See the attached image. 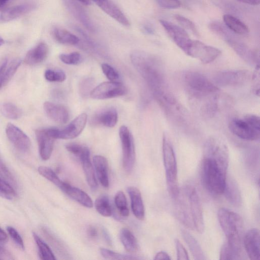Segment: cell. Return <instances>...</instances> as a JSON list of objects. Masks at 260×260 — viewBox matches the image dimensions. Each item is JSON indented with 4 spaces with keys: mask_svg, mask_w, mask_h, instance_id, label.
I'll list each match as a JSON object with an SVG mask.
<instances>
[{
    "mask_svg": "<svg viewBox=\"0 0 260 260\" xmlns=\"http://www.w3.org/2000/svg\"><path fill=\"white\" fill-rule=\"evenodd\" d=\"M243 243L246 252L251 260L260 259V235L257 229L252 228L245 234Z\"/></svg>",
    "mask_w": 260,
    "mask_h": 260,
    "instance_id": "16",
    "label": "cell"
},
{
    "mask_svg": "<svg viewBox=\"0 0 260 260\" xmlns=\"http://www.w3.org/2000/svg\"><path fill=\"white\" fill-rule=\"evenodd\" d=\"M226 200L233 205L240 207L242 204V198L238 184L231 177L226 179L225 185L223 192Z\"/></svg>",
    "mask_w": 260,
    "mask_h": 260,
    "instance_id": "24",
    "label": "cell"
},
{
    "mask_svg": "<svg viewBox=\"0 0 260 260\" xmlns=\"http://www.w3.org/2000/svg\"><path fill=\"white\" fill-rule=\"evenodd\" d=\"M78 158L81 161L86 180L89 187L92 190H95L98 184L94 170L90 160V151L87 147L84 146Z\"/></svg>",
    "mask_w": 260,
    "mask_h": 260,
    "instance_id": "20",
    "label": "cell"
},
{
    "mask_svg": "<svg viewBox=\"0 0 260 260\" xmlns=\"http://www.w3.org/2000/svg\"><path fill=\"white\" fill-rule=\"evenodd\" d=\"M38 172L43 177L48 180L58 188H60L63 181L60 179L57 174L50 168L40 166L38 169Z\"/></svg>",
    "mask_w": 260,
    "mask_h": 260,
    "instance_id": "37",
    "label": "cell"
},
{
    "mask_svg": "<svg viewBox=\"0 0 260 260\" xmlns=\"http://www.w3.org/2000/svg\"><path fill=\"white\" fill-rule=\"evenodd\" d=\"M0 259H12L13 257L11 254L5 249L0 246Z\"/></svg>",
    "mask_w": 260,
    "mask_h": 260,
    "instance_id": "53",
    "label": "cell"
},
{
    "mask_svg": "<svg viewBox=\"0 0 260 260\" xmlns=\"http://www.w3.org/2000/svg\"><path fill=\"white\" fill-rule=\"evenodd\" d=\"M189 202L190 214L194 228L199 233L204 232L205 228L202 203L195 187L190 185L184 187Z\"/></svg>",
    "mask_w": 260,
    "mask_h": 260,
    "instance_id": "11",
    "label": "cell"
},
{
    "mask_svg": "<svg viewBox=\"0 0 260 260\" xmlns=\"http://www.w3.org/2000/svg\"><path fill=\"white\" fill-rule=\"evenodd\" d=\"M104 12L122 25L129 27L131 23L120 9L110 0H92Z\"/></svg>",
    "mask_w": 260,
    "mask_h": 260,
    "instance_id": "19",
    "label": "cell"
},
{
    "mask_svg": "<svg viewBox=\"0 0 260 260\" xmlns=\"http://www.w3.org/2000/svg\"><path fill=\"white\" fill-rule=\"evenodd\" d=\"M252 80L251 89L252 92L256 95L259 94V66H256L255 70L251 75Z\"/></svg>",
    "mask_w": 260,
    "mask_h": 260,
    "instance_id": "46",
    "label": "cell"
},
{
    "mask_svg": "<svg viewBox=\"0 0 260 260\" xmlns=\"http://www.w3.org/2000/svg\"><path fill=\"white\" fill-rule=\"evenodd\" d=\"M0 175L7 181L15 185L16 184L15 178L11 172L0 158Z\"/></svg>",
    "mask_w": 260,
    "mask_h": 260,
    "instance_id": "47",
    "label": "cell"
},
{
    "mask_svg": "<svg viewBox=\"0 0 260 260\" xmlns=\"http://www.w3.org/2000/svg\"><path fill=\"white\" fill-rule=\"evenodd\" d=\"M87 233L88 236L91 238H96L98 236V231L96 228L93 226H89L88 228Z\"/></svg>",
    "mask_w": 260,
    "mask_h": 260,
    "instance_id": "55",
    "label": "cell"
},
{
    "mask_svg": "<svg viewBox=\"0 0 260 260\" xmlns=\"http://www.w3.org/2000/svg\"><path fill=\"white\" fill-rule=\"evenodd\" d=\"M102 255L106 259H137L138 258L131 255L122 254L104 248L100 249Z\"/></svg>",
    "mask_w": 260,
    "mask_h": 260,
    "instance_id": "40",
    "label": "cell"
},
{
    "mask_svg": "<svg viewBox=\"0 0 260 260\" xmlns=\"http://www.w3.org/2000/svg\"><path fill=\"white\" fill-rule=\"evenodd\" d=\"M59 58L64 63L70 65L78 64L82 60L81 54L78 52H73L68 54H61Z\"/></svg>",
    "mask_w": 260,
    "mask_h": 260,
    "instance_id": "41",
    "label": "cell"
},
{
    "mask_svg": "<svg viewBox=\"0 0 260 260\" xmlns=\"http://www.w3.org/2000/svg\"><path fill=\"white\" fill-rule=\"evenodd\" d=\"M60 189L70 198L83 206L89 208L93 207V202L90 197L81 189L65 182Z\"/></svg>",
    "mask_w": 260,
    "mask_h": 260,
    "instance_id": "22",
    "label": "cell"
},
{
    "mask_svg": "<svg viewBox=\"0 0 260 260\" xmlns=\"http://www.w3.org/2000/svg\"><path fill=\"white\" fill-rule=\"evenodd\" d=\"M118 114L114 108H108L95 114L92 118L94 124L102 125L108 127H113L117 123Z\"/></svg>",
    "mask_w": 260,
    "mask_h": 260,
    "instance_id": "26",
    "label": "cell"
},
{
    "mask_svg": "<svg viewBox=\"0 0 260 260\" xmlns=\"http://www.w3.org/2000/svg\"><path fill=\"white\" fill-rule=\"evenodd\" d=\"M183 52L187 55L197 59L204 63L215 60L221 54V51L202 42L191 39Z\"/></svg>",
    "mask_w": 260,
    "mask_h": 260,
    "instance_id": "7",
    "label": "cell"
},
{
    "mask_svg": "<svg viewBox=\"0 0 260 260\" xmlns=\"http://www.w3.org/2000/svg\"><path fill=\"white\" fill-rule=\"evenodd\" d=\"M119 135L121 143L123 168L127 173H129L133 170L135 162L134 139L129 129L125 125L119 128Z\"/></svg>",
    "mask_w": 260,
    "mask_h": 260,
    "instance_id": "10",
    "label": "cell"
},
{
    "mask_svg": "<svg viewBox=\"0 0 260 260\" xmlns=\"http://www.w3.org/2000/svg\"><path fill=\"white\" fill-rule=\"evenodd\" d=\"M114 203L120 215L126 217L129 215L127 200L123 191H118L114 197Z\"/></svg>",
    "mask_w": 260,
    "mask_h": 260,
    "instance_id": "38",
    "label": "cell"
},
{
    "mask_svg": "<svg viewBox=\"0 0 260 260\" xmlns=\"http://www.w3.org/2000/svg\"><path fill=\"white\" fill-rule=\"evenodd\" d=\"M21 63V60L19 58H16L11 62L8 68H6L4 75L3 86L7 84L10 81L19 68Z\"/></svg>",
    "mask_w": 260,
    "mask_h": 260,
    "instance_id": "39",
    "label": "cell"
},
{
    "mask_svg": "<svg viewBox=\"0 0 260 260\" xmlns=\"http://www.w3.org/2000/svg\"><path fill=\"white\" fill-rule=\"evenodd\" d=\"M35 134L40 156L42 159L47 160L51 155L55 139L49 134L47 128L37 129Z\"/></svg>",
    "mask_w": 260,
    "mask_h": 260,
    "instance_id": "17",
    "label": "cell"
},
{
    "mask_svg": "<svg viewBox=\"0 0 260 260\" xmlns=\"http://www.w3.org/2000/svg\"><path fill=\"white\" fill-rule=\"evenodd\" d=\"M16 195V192L12 186L6 180L0 178V196L9 199Z\"/></svg>",
    "mask_w": 260,
    "mask_h": 260,
    "instance_id": "44",
    "label": "cell"
},
{
    "mask_svg": "<svg viewBox=\"0 0 260 260\" xmlns=\"http://www.w3.org/2000/svg\"><path fill=\"white\" fill-rule=\"evenodd\" d=\"M231 132L246 141H257L260 138V122L258 116L247 114L242 118H235L229 122Z\"/></svg>",
    "mask_w": 260,
    "mask_h": 260,
    "instance_id": "5",
    "label": "cell"
},
{
    "mask_svg": "<svg viewBox=\"0 0 260 260\" xmlns=\"http://www.w3.org/2000/svg\"><path fill=\"white\" fill-rule=\"evenodd\" d=\"M103 234L104 238L105 241H106V242L108 244L111 245L112 241H111L110 236H109L108 233L105 229L103 230Z\"/></svg>",
    "mask_w": 260,
    "mask_h": 260,
    "instance_id": "59",
    "label": "cell"
},
{
    "mask_svg": "<svg viewBox=\"0 0 260 260\" xmlns=\"http://www.w3.org/2000/svg\"><path fill=\"white\" fill-rule=\"evenodd\" d=\"M45 78L50 82H62L66 79V75L60 70H47L44 74Z\"/></svg>",
    "mask_w": 260,
    "mask_h": 260,
    "instance_id": "42",
    "label": "cell"
},
{
    "mask_svg": "<svg viewBox=\"0 0 260 260\" xmlns=\"http://www.w3.org/2000/svg\"><path fill=\"white\" fill-rule=\"evenodd\" d=\"M250 72L246 70H229L219 71L213 77L216 85L235 87L243 85L251 79Z\"/></svg>",
    "mask_w": 260,
    "mask_h": 260,
    "instance_id": "9",
    "label": "cell"
},
{
    "mask_svg": "<svg viewBox=\"0 0 260 260\" xmlns=\"http://www.w3.org/2000/svg\"><path fill=\"white\" fill-rule=\"evenodd\" d=\"M0 111L5 117L10 119H17L22 115L21 110L10 103H4L0 105Z\"/></svg>",
    "mask_w": 260,
    "mask_h": 260,
    "instance_id": "36",
    "label": "cell"
},
{
    "mask_svg": "<svg viewBox=\"0 0 260 260\" xmlns=\"http://www.w3.org/2000/svg\"><path fill=\"white\" fill-rule=\"evenodd\" d=\"M7 231L17 245L21 249H24V245L23 239L17 230L12 226H8L7 227Z\"/></svg>",
    "mask_w": 260,
    "mask_h": 260,
    "instance_id": "48",
    "label": "cell"
},
{
    "mask_svg": "<svg viewBox=\"0 0 260 260\" xmlns=\"http://www.w3.org/2000/svg\"><path fill=\"white\" fill-rule=\"evenodd\" d=\"M127 92L126 87L118 81H106L94 87L90 92L91 98L105 100L119 97Z\"/></svg>",
    "mask_w": 260,
    "mask_h": 260,
    "instance_id": "12",
    "label": "cell"
},
{
    "mask_svg": "<svg viewBox=\"0 0 260 260\" xmlns=\"http://www.w3.org/2000/svg\"><path fill=\"white\" fill-rule=\"evenodd\" d=\"M154 259H171L170 255L165 251H161L157 252L154 258Z\"/></svg>",
    "mask_w": 260,
    "mask_h": 260,
    "instance_id": "54",
    "label": "cell"
},
{
    "mask_svg": "<svg viewBox=\"0 0 260 260\" xmlns=\"http://www.w3.org/2000/svg\"><path fill=\"white\" fill-rule=\"evenodd\" d=\"M229 158L212 153H204L202 162V183L214 195L223 194L226 179Z\"/></svg>",
    "mask_w": 260,
    "mask_h": 260,
    "instance_id": "2",
    "label": "cell"
},
{
    "mask_svg": "<svg viewBox=\"0 0 260 260\" xmlns=\"http://www.w3.org/2000/svg\"><path fill=\"white\" fill-rule=\"evenodd\" d=\"M65 5L71 14L89 31L95 32L96 27L94 25L85 10L75 0H63Z\"/></svg>",
    "mask_w": 260,
    "mask_h": 260,
    "instance_id": "18",
    "label": "cell"
},
{
    "mask_svg": "<svg viewBox=\"0 0 260 260\" xmlns=\"http://www.w3.org/2000/svg\"><path fill=\"white\" fill-rule=\"evenodd\" d=\"M32 236L38 246L40 258L44 260L56 259L49 246L35 233H32Z\"/></svg>",
    "mask_w": 260,
    "mask_h": 260,
    "instance_id": "34",
    "label": "cell"
},
{
    "mask_svg": "<svg viewBox=\"0 0 260 260\" xmlns=\"http://www.w3.org/2000/svg\"><path fill=\"white\" fill-rule=\"evenodd\" d=\"M8 241V235L7 233L0 228V243H5Z\"/></svg>",
    "mask_w": 260,
    "mask_h": 260,
    "instance_id": "57",
    "label": "cell"
},
{
    "mask_svg": "<svg viewBox=\"0 0 260 260\" xmlns=\"http://www.w3.org/2000/svg\"><path fill=\"white\" fill-rule=\"evenodd\" d=\"M217 218L227 242L235 247L242 249L244 222L241 216L226 208H221L218 211Z\"/></svg>",
    "mask_w": 260,
    "mask_h": 260,
    "instance_id": "3",
    "label": "cell"
},
{
    "mask_svg": "<svg viewBox=\"0 0 260 260\" xmlns=\"http://www.w3.org/2000/svg\"><path fill=\"white\" fill-rule=\"evenodd\" d=\"M184 86L190 96L203 101L217 93L219 88L203 74L197 71H188L183 77Z\"/></svg>",
    "mask_w": 260,
    "mask_h": 260,
    "instance_id": "4",
    "label": "cell"
},
{
    "mask_svg": "<svg viewBox=\"0 0 260 260\" xmlns=\"http://www.w3.org/2000/svg\"><path fill=\"white\" fill-rule=\"evenodd\" d=\"M157 4L161 7L172 9L180 7L181 3L179 0H155Z\"/></svg>",
    "mask_w": 260,
    "mask_h": 260,
    "instance_id": "50",
    "label": "cell"
},
{
    "mask_svg": "<svg viewBox=\"0 0 260 260\" xmlns=\"http://www.w3.org/2000/svg\"><path fill=\"white\" fill-rule=\"evenodd\" d=\"M242 249H238L227 241L222 245L220 251V260L241 259L243 258Z\"/></svg>",
    "mask_w": 260,
    "mask_h": 260,
    "instance_id": "33",
    "label": "cell"
},
{
    "mask_svg": "<svg viewBox=\"0 0 260 260\" xmlns=\"http://www.w3.org/2000/svg\"><path fill=\"white\" fill-rule=\"evenodd\" d=\"M93 165L101 184L105 188L109 186L108 165L107 159L102 155H95L93 158Z\"/></svg>",
    "mask_w": 260,
    "mask_h": 260,
    "instance_id": "28",
    "label": "cell"
},
{
    "mask_svg": "<svg viewBox=\"0 0 260 260\" xmlns=\"http://www.w3.org/2000/svg\"><path fill=\"white\" fill-rule=\"evenodd\" d=\"M102 71L106 77L111 81H118L119 75L114 68L109 64L103 63L101 64Z\"/></svg>",
    "mask_w": 260,
    "mask_h": 260,
    "instance_id": "45",
    "label": "cell"
},
{
    "mask_svg": "<svg viewBox=\"0 0 260 260\" xmlns=\"http://www.w3.org/2000/svg\"><path fill=\"white\" fill-rule=\"evenodd\" d=\"M142 29L144 33L148 35H153L154 32L153 28L148 24H144L142 27Z\"/></svg>",
    "mask_w": 260,
    "mask_h": 260,
    "instance_id": "56",
    "label": "cell"
},
{
    "mask_svg": "<svg viewBox=\"0 0 260 260\" xmlns=\"http://www.w3.org/2000/svg\"><path fill=\"white\" fill-rule=\"evenodd\" d=\"M174 18L181 26L191 31L195 36L199 37V33L198 29L191 20L179 14L175 15Z\"/></svg>",
    "mask_w": 260,
    "mask_h": 260,
    "instance_id": "43",
    "label": "cell"
},
{
    "mask_svg": "<svg viewBox=\"0 0 260 260\" xmlns=\"http://www.w3.org/2000/svg\"><path fill=\"white\" fill-rule=\"evenodd\" d=\"M238 2L250 5H257L260 0H236Z\"/></svg>",
    "mask_w": 260,
    "mask_h": 260,
    "instance_id": "58",
    "label": "cell"
},
{
    "mask_svg": "<svg viewBox=\"0 0 260 260\" xmlns=\"http://www.w3.org/2000/svg\"><path fill=\"white\" fill-rule=\"evenodd\" d=\"M79 2L85 5H90L91 4L90 0H78Z\"/></svg>",
    "mask_w": 260,
    "mask_h": 260,
    "instance_id": "61",
    "label": "cell"
},
{
    "mask_svg": "<svg viewBox=\"0 0 260 260\" xmlns=\"http://www.w3.org/2000/svg\"><path fill=\"white\" fill-rule=\"evenodd\" d=\"M7 65V59H5L0 66V89L3 86L5 71Z\"/></svg>",
    "mask_w": 260,
    "mask_h": 260,
    "instance_id": "52",
    "label": "cell"
},
{
    "mask_svg": "<svg viewBox=\"0 0 260 260\" xmlns=\"http://www.w3.org/2000/svg\"><path fill=\"white\" fill-rule=\"evenodd\" d=\"M43 107L47 115L57 123L64 124L69 119V111L63 105L47 101L44 103Z\"/></svg>",
    "mask_w": 260,
    "mask_h": 260,
    "instance_id": "21",
    "label": "cell"
},
{
    "mask_svg": "<svg viewBox=\"0 0 260 260\" xmlns=\"http://www.w3.org/2000/svg\"><path fill=\"white\" fill-rule=\"evenodd\" d=\"M34 6L29 4L19 5L9 8L0 14V23L17 19L32 10Z\"/></svg>",
    "mask_w": 260,
    "mask_h": 260,
    "instance_id": "27",
    "label": "cell"
},
{
    "mask_svg": "<svg viewBox=\"0 0 260 260\" xmlns=\"http://www.w3.org/2000/svg\"><path fill=\"white\" fill-rule=\"evenodd\" d=\"M94 206L97 212L105 217L112 215V209L109 197L106 194L100 196L95 201Z\"/></svg>",
    "mask_w": 260,
    "mask_h": 260,
    "instance_id": "35",
    "label": "cell"
},
{
    "mask_svg": "<svg viewBox=\"0 0 260 260\" xmlns=\"http://www.w3.org/2000/svg\"><path fill=\"white\" fill-rule=\"evenodd\" d=\"M87 119V114L85 113H82L62 129L50 127L47 128V131L54 139H74L78 137L84 128Z\"/></svg>",
    "mask_w": 260,
    "mask_h": 260,
    "instance_id": "8",
    "label": "cell"
},
{
    "mask_svg": "<svg viewBox=\"0 0 260 260\" xmlns=\"http://www.w3.org/2000/svg\"><path fill=\"white\" fill-rule=\"evenodd\" d=\"M223 20L227 28L237 34L244 35L249 32L247 26L233 15L225 14L223 16Z\"/></svg>",
    "mask_w": 260,
    "mask_h": 260,
    "instance_id": "30",
    "label": "cell"
},
{
    "mask_svg": "<svg viewBox=\"0 0 260 260\" xmlns=\"http://www.w3.org/2000/svg\"><path fill=\"white\" fill-rule=\"evenodd\" d=\"M84 148V146L74 143L68 144L66 146V148L69 152L78 157L82 152Z\"/></svg>",
    "mask_w": 260,
    "mask_h": 260,
    "instance_id": "51",
    "label": "cell"
},
{
    "mask_svg": "<svg viewBox=\"0 0 260 260\" xmlns=\"http://www.w3.org/2000/svg\"><path fill=\"white\" fill-rule=\"evenodd\" d=\"M177 259H189L188 253L184 246L178 239L175 240Z\"/></svg>",
    "mask_w": 260,
    "mask_h": 260,
    "instance_id": "49",
    "label": "cell"
},
{
    "mask_svg": "<svg viewBox=\"0 0 260 260\" xmlns=\"http://www.w3.org/2000/svg\"><path fill=\"white\" fill-rule=\"evenodd\" d=\"M10 0H0V9L3 8Z\"/></svg>",
    "mask_w": 260,
    "mask_h": 260,
    "instance_id": "60",
    "label": "cell"
},
{
    "mask_svg": "<svg viewBox=\"0 0 260 260\" xmlns=\"http://www.w3.org/2000/svg\"><path fill=\"white\" fill-rule=\"evenodd\" d=\"M159 21L171 39L183 51L191 40L186 31L169 21L164 20H160Z\"/></svg>",
    "mask_w": 260,
    "mask_h": 260,
    "instance_id": "15",
    "label": "cell"
},
{
    "mask_svg": "<svg viewBox=\"0 0 260 260\" xmlns=\"http://www.w3.org/2000/svg\"><path fill=\"white\" fill-rule=\"evenodd\" d=\"M120 241L125 250L128 252H136L138 249V244L133 234L127 229L123 228L120 232Z\"/></svg>",
    "mask_w": 260,
    "mask_h": 260,
    "instance_id": "32",
    "label": "cell"
},
{
    "mask_svg": "<svg viewBox=\"0 0 260 260\" xmlns=\"http://www.w3.org/2000/svg\"><path fill=\"white\" fill-rule=\"evenodd\" d=\"M4 43V41L2 39L0 38V47L3 45Z\"/></svg>",
    "mask_w": 260,
    "mask_h": 260,
    "instance_id": "62",
    "label": "cell"
},
{
    "mask_svg": "<svg viewBox=\"0 0 260 260\" xmlns=\"http://www.w3.org/2000/svg\"><path fill=\"white\" fill-rule=\"evenodd\" d=\"M162 155L168 192L172 199H174L180 192L177 165L173 148L165 136L162 140Z\"/></svg>",
    "mask_w": 260,
    "mask_h": 260,
    "instance_id": "6",
    "label": "cell"
},
{
    "mask_svg": "<svg viewBox=\"0 0 260 260\" xmlns=\"http://www.w3.org/2000/svg\"><path fill=\"white\" fill-rule=\"evenodd\" d=\"M54 39L58 43L65 45H76L79 42V38L68 30L55 27L52 30Z\"/></svg>",
    "mask_w": 260,
    "mask_h": 260,
    "instance_id": "31",
    "label": "cell"
},
{
    "mask_svg": "<svg viewBox=\"0 0 260 260\" xmlns=\"http://www.w3.org/2000/svg\"><path fill=\"white\" fill-rule=\"evenodd\" d=\"M48 53L47 45L44 42H41L27 52L24 61L29 66L39 64L47 58Z\"/></svg>",
    "mask_w": 260,
    "mask_h": 260,
    "instance_id": "23",
    "label": "cell"
},
{
    "mask_svg": "<svg viewBox=\"0 0 260 260\" xmlns=\"http://www.w3.org/2000/svg\"><path fill=\"white\" fill-rule=\"evenodd\" d=\"M127 191L130 198L134 215L138 219L143 220L145 217V209L140 190L136 187L129 186Z\"/></svg>",
    "mask_w": 260,
    "mask_h": 260,
    "instance_id": "25",
    "label": "cell"
},
{
    "mask_svg": "<svg viewBox=\"0 0 260 260\" xmlns=\"http://www.w3.org/2000/svg\"><path fill=\"white\" fill-rule=\"evenodd\" d=\"M181 234L187 243L193 257L195 259H206V258L198 242L187 231L182 230Z\"/></svg>",
    "mask_w": 260,
    "mask_h": 260,
    "instance_id": "29",
    "label": "cell"
},
{
    "mask_svg": "<svg viewBox=\"0 0 260 260\" xmlns=\"http://www.w3.org/2000/svg\"><path fill=\"white\" fill-rule=\"evenodd\" d=\"M174 200V212L178 220L188 228H194L190 208L187 195L183 191V194L180 191L178 196L172 199Z\"/></svg>",
    "mask_w": 260,
    "mask_h": 260,
    "instance_id": "13",
    "label": "cell"
},
{
    "mask_svg": "<svg viewBox=\"0 0 260 260\" xmlns=\"http://www.w3.org/2000/svg\"><path fill=\"white\" fill-rule=\"evenodd\" d=\"M6 133L9 141L18 150L25 152L29 150L30 140L19 127L9 123L6 128Z\"/></svg>",
    "mask_w": 260,
    "mask_h": 260,
    "instance_id": "14",
    "label": "cell"
},
{
    "mask_svg": "<svg viewBox=\"0 0 260 260\" xmlns=\"http://www.w3.org/2000/svg\"><path fill=\"white\" fill-rule=\"evenodd\" d=\"M130 57L133 64L145 80L153 94L168 88L164 67L158 57L139 50L133 51Z\"/></svg>",
    "mask_w": 260,
    "mask_h": 260,
    "instance_id": "1",
    "label": "cell"
}]
</instances>
